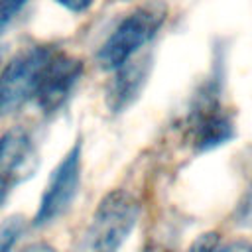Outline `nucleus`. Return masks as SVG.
<instances>
[{"label": "nucleus", "mask_w": 252, "mask_h": 252, "mask_svg": "<svg viewBox=\"0 0 252 252\" xmlns=\"http://www.w3.org/2000/svg\"><path fill=\"white\" fill-rule=\"evenodd\" d=\"M138 215L140 205L128 191L106 193L69 252H118L136 226Z\"/></svg>", "instance_id": "obj_1"}, {"label": "nucleus", "mask_w": 252, "mask_h": 252, "mask_svg": "<svg viewBox=\"0 0 252 252\" xmlns=\"http://www.w3.org/2000/svg\"><path fill=\"white\" fill-rule=\"evenodd\" d=\"M55 53L57 49L51 45H32L0 69V116L12 114L35 98L43 73Z\"/></svg>", "instance_id": "obj_2"}, {"label": "nucleus", "mask_w": 252, "mask_h": 252, "mask_svg": "<svg viewBox=\"0 0 252 252\" xmlns=\"http://www.w3.org/2000/svg\"><path fill=\"white\" fill-rule=\"evenodd\" d=\"M187 132L197 152H211L232 140L234 122L220 104V75H213L195 93L187 114Z\"/></svg>", "instance_id": "obj_3"}, {"label": "nucleus", "mask_w": 252, "mask_h": 252, "mask_svg": "<svg viewBox=\"0 0 252 252\" xmlns=\"http://www.w3.org/2000/svg\"><path fill=\"white\" fill-rule=\"evenodd\" d=\"M161 16L152 10H136L122 18L116 28L102 41L96 61L106 71H116L132 57H136L142 47H146L158 33Z\"/></svg>", "instance_id": "obj_4"}, {"label": "nucleus", "mask_w": 252, "mask_h": 252, "mask_svg": "<svg viewBox=\"0 0 252 252\" xmlns=\"http://www.w3.org/2000/svg\"><path fill=\"white\" fill-rule=\"evenodd\" d=\"M81 158H83V144L81 140H77L49 175L37 211L33 215L35 226H43L57 220L73 205L81 185V161H83Z\"/></svg>", "instance_id": "obj_5"}, {"label": "nucleus", "mask_w": 252, "mask_h": 252, "mask_svg": "<svg viewBox=\"0 0 252 252\" xmlns=\"http://www.w3.org/2000/svg\"><path fill=\"white\" fill-rule=\"evenodd\" d=\"M39 158L30 132L22 126H14L0 136V189L26 181L37 169Z\"/></svg>", "instance_id": "obj_6"}, {"label": "nucleus", "mask_w": 252, "mask_h": 252, "mask_svg": "<svg viewBox=\"0 0 252 252\" xmlns=\"http://www.w3.org/2000/svg\"><path fill=\"white\" fill-rule=\"evenodd\" d=\"M83 75V63L75 57H69L61 51L53 55L49 61L43 79L39 83V89L35 93L33 102L43 114L57 112L73 94L75 87L79 85Z\"/></svg>", "instance_id": "obj_7"}, {"label": "nucleus", "mask_w": 252, "mask_h": 252, "mask_svg": "<svg viewBox=\"0 0 252 252\" xmlns=\"http://www.w3.org/2000/svg\"><path fill=\"white\" fill-rule=\"evenodd\" d=\"M152 69L150 57H132L128 63L114 71L112 85L108 89V108L114 112L126 110L142 93Z\"/></svg>", "instance_id": "obj_8"}, {"label": "nucleus", "mask_w": 252, "mask_h": 252, "mask_svg": "<svg viewBox=\"0 0 252 252\" xmlns=\"http://www.w3.org/2000/svg\"><path fill=\"white\" fill-rule=\"evenodd\" d=\"M189 252H252V242L248 240H224L222 234L211 230L203 232L193 240Z\"/></svg>", "instance_id": "obj_9"}, {"label": "nucleus", "mask_w": 252, "mask_h": 252, "mask_svg": "<svg viewBox=\"0 0 252 252\" xmlns=\"http://www.w3.org/2000/svg\"><path fill=\"white\" fill-rule=\"evenodd\" d=\"M24 232V219L10 217L0 224V252H12L14 244Z\"/></svg>", "instance_id": "obj_10"}, {"label": "nucleus", "mask_w": 252, "mask_h": 252, "mask_svg": "<svg viewBox=\"0 0 252 252\" xmlns=\"http://www.w3.org/2000/svg\"><path fill=\"white\" fill-rule=\"evenodd\" d=\"M234 222L242 226H252V183L234 209Z\"/></svg>", "instance_id": "obj_11"}, {"label": "nucleus", "mask_w": 252, "mask_h": 252, "mask_svg": "<svg viewBox=\"0 0 252 252\" xmlns=\"http://www.w3.org/2000/svg\"><path fill=\"white\" fill-rule=\"evenodd\" d=\"M30 0H0V32L22 12Z\"/></svg>", "instance_id": "obj_12"}, {"label": "nucleus", "mask_w": 252, "mask_h": 252, "mask_svg": "<svg viewBox=\"0 0 252 252\" xmlns=\"http://www.w3.org/2000/svg\"><path fill=\"white\" fill-rule=\"evenodd\" d=\"M55 4H59L61 8H65L71 14H83L87 12L96 0H53Z\"/></svg>", "instance_id": "obj_13"}, {"label": "nucleus", "mask_w": 252, "mask_h": 252, "mask_svg": "<svg viewBox=\"0 0 252 252\" xmlns=\"http://www.w3.org/2000/svg\"><path fill=\"white\" fill-rule=\"evenodd\" d=\"M22 252H55V248L49 246V244H45V242H33L30 246H26Z\"/></svg>", "instance_id": "obj_14"}, {"label": "nucleus", "mask_w": 252, "mask_h": 252, "mask_svg": "<svg viewBox=\"0 0 252 252\" xmlns=\"http://www.w3.org/2000/svg\"><path fill=\"white\" fill-rule=\"evenodd\" d=\"M2 57H4V53H2V47H0V69H2Z\"/></svg>", "instance_id": "obj_15"}, {"label": "nucleus", "mask_w": 252, "mask_h": 252, "mask_svg": "<svg viewBox=\"0 0 252 252\" xmlns=\"http://www.w3.org/2000/svg\"><path fill=\"white\" fill-rule=\"evenodd\" d=\"M124 2H126V0H124Z\"/></svg>", "instance_id": "obj_16"}]
</instances>
